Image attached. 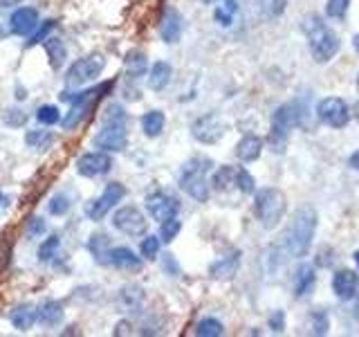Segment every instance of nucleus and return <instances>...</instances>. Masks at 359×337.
<instances>
[{
  "label": "nucleus",
  "mask_w": 359,
  "mask_h": 337,
  "mask_svg": "<svg viewBox=\"0 0 359 337\" xmlns=\"http://www.w3.org/2000/svg\"><path fill=\"white\" fill-rule=\"evenodd\" d=\"M317 211L310 205H303L294 211L290 227L283 236V250L292 258H303L312 247L314 232H317Z\"/></svg>",
  "instance_id": "obj_1"
},
{
  "label": "nucleus",
  "mask_w": 359,
  "mask_h": 337,
  "mask_svg": "<svg viewBox=\"0 0 359 337\" xmlns=\"http://www.w3.org/2000/svg\"><path fill=\"white\" fill-rule=\"evenodd\" d=\"M128 133H126V112L119 104H112L106 108L104 126L95 135V146L106 153H119L126 149Z\"/></svg>",
  "instance_id": "obj_2"
},
{
  "label": "nucleus",
  "mask_w": 359,
  "mask_h": 337,
  "mask_svg": "<svg viewBox=\"0 0 359 337\" xmlns=\"http://www.w3.org/2000/svg\"><path fill=\"white\" fill-rule=\"evenodd\" d=\"M303 32L308 34L312 59L317 63H328L339 52V37L330 27H325L319 16H308L303 22Z\"/></svg>",
  "instance_id": "obj_3"
},
{
  "label": "nucleus",
  "mask_w": 359,
  "mask_h": 337,
  "mask_svg": "<svg viewBox=\"0 0 359 337\" xmlns=\"http://www.w3.org/2000/svg\"><path fill=\"white\" fill-rule=\"evenodd\" d=\"M213 162L205 155H196L182 166V173H180V187L187 196H191L198 202H207L209 198V171H211Z\"/></svg>",
  "instance_id": "obj_4"
},
{
  "label": "nucleus",
  "mask_w": 359,
  "mask_h": 337,
  "mask_svg": "<svg viewBox=\"0 0 359 337\" xmlns=\"http://www.w3.org/2000/svg\"><path fill=\"white\" fill-rule=\"evenodd\" d=\"M285 194L274 187H263L254 194V213L263 230H274L285 216Z\"/></svg>",
  "instance_id": "obj_5"
},
{
  "label": "nucleus",
  "mask_w": 359,
  "mask_h": 337,
  "mask_svg": "<svg viewBox=\"0 0 359 337\" xmlns=\"http://www.w3.org/2000/svg\"><path fill=\"white\" fill-rule=\"evenodd\" d=\"M301 121V106L297 101L278 106L272 115V128H269V144L274 151H283V146L290 138V131Z\"/></svg>",
  "instance_id": "obj_6"
},
{
  "label": "nucleus",
  "mask_w": 359,
  "mask_h": 337,
  "mask_svg": "<svg viewBox=\"0 0 359 337\" xmlns=\"http://www.w3.org/2000/svg\"><path fill=\"white\" fill-rule=\"evenodd\" d=\"M106 67V59L101 54H90V56H83V59H79L70 65V70L65 74V81L70 88H81V86H88L99 79V74L104 72Z\"/></svg>",
  "instance_id": "obj_7"
},
{
  "label": "nucleus",
  "mask_w": 359,
  "mask_h": 337,
  "mask_svg": "<svg viewBox=\"0 0 359 337\" xmlns=\"http://www.w3.org/2000/svg\"><path fill=\"white\" fill-rule=\"evenodd\" d=\"M123 196H126V187L119 185V183H108L106 189H104V194H101L99 198H95V200L86 202V207H83L86 216L90 220H101Z\"/></svg>",
  "instance_id": "obj_8"
},
{
  "label": "nucleus",
  "mask_w": 359,
  "mask_h": 337,
  "mask_svg": "<svg viewBox=\"0 0 359 337\" xmlns=\"http://www.w3.org/2000/svg\"><path fill=\"white\" fill-rule=\"evenodd\" d=\"M112 225H115V230H119L126 236H144L146 230H149V220H146L144 213L133 205L119 207L112 213Z\"/></svg>",
  "instance_id": "obj_9"
},
{
  "label": "nucleus",
  "mask_w": 359,
  "mask_h": 337,
  "mask_svg": "<svg viewBox=\"0 0 359 337\" xmlns=\"http://www.w3.org/2000/svg\"><path fill=\"white\" fill-rule=\"evenodd\" d=\"M317 115L319 119L330 128H344L348 121H351V108L344 99L339 97H325L319 101L317 106Z\"/></svg>",
  "instance_id": "obj_10"
},
{
  "label": "nucleus",
  "mask_w": 359,
  "mask_h": 337,
  "mask_svg": "<svg viewBox=\"0 0 359 337\" xmlns=\"http://www.w3.org/2000/svg\"><path fill=\"white\" fill-rule=\"evenodd\" d=\"M191 135H194L200 144H216L224 135V121L218 115L209 112V115H202L191 124Z\"/></svg>",
  "instance_id": "obj_11"
},
{
  "label": "nucleus",
  "mask_w": 359,
  "mask_h": 337,
  "mask_svg": "<svg viewBox=\"0 0 359 337\" xmlns=\"http://www.w3.org/2000/svg\"><path fill=\"white\" fill-rule=\"evenodd\" d=\"M110 168H112V157L106 151H90L76 160V173L83 178L106 176Z\"/></svg>",
  "instance_id": "obj_12"
},
{
  "label": "nucleus",
  "mask_w": 359,
  "mask_h": 337,
  "mask_svg": "<svg viewBox=\"0 0 359 337\" xmlns=\"http://www.w3.org/2000/svg\"><path fill=\"white\" fill-rule=\"evenodd\" d=\"M146 209H149L151 218L155 220H166V218H173L177 216L180 211V202L175 196L166 194V191H153V194L146 196Z\"/></svg>",
  "instance_id": "obj_13"
},
{
  "label": "nucleus",
  "mask_w": 359,
  "mask_h": 337,
  "mask_svg": "<svg viewBox=\"0 0 359 337\" xmlns=\"http://www.w3.org/2000/svg\"><path fill=\"white\" fill-rule=\"evenodd\" d=\"M39 27V11L34 7H20L9 16V29L16 37H29Z\"/></svg>",
  "instance_id": "obj_14"
},
{
  "label": "nucleus",
  "mask_w": 359,
  "mask_h": 337,
  "mask_svg": "<svg viewBox=\"0 0 359 337\" xmlns=\"http://www.w3.org/2000/svg\"><path fill=\"white\" fill-rule=\"evenodd\" d=\"M332 292L339 299H344V301L357 297V292H359V277H357V272H353V270H339V272H334V277H332Z\"/></svg>",
  "instance_id": "obj_15"
},
{
  "label": "nucleus",
  "mask_w": 359,
  "mask_h": 337,
  "mask_svg": "<svg viewBox=\"0 0 359 337\" xmlns=\"http://www.w3.org/2000/svg\"><path fill=\"white\" fill-rule=\"evenodd\" d=\"M108 263L117 270H123V272H140L142 270V258L130 247H110Z\"/></svg>",
  "instance_id": "obj_16"
},
{
  "label": "nucleus",
  "mask_w": 359,
  "mask_h": 337,
  "mask_svg": "<svg viewBox=\"0 0 359 337\" xmlns=\"http://www.w3.org/2000/svg\"><path fill=\"white\" fill-rule=\"evenodd\" d=\"M182 16H180V11L173 9V7H168L164 11V16L160 20V37L164 43H177L180 37H182Z\"/></svg>",
  "instance_id": "obj_17"
},
{
  "label": "nucleus",
  "mask_w": 359,
  "mask_h": 337,
  "mask_svg": "<svg viewBox=\"0 0 359 337\" xmlns=\"http://www.w3.org/2000/svg\"><path fill=\"white\" fill-rule=\"evenodd\" d=\"M238 267H241V252H231L227 256H222L220 261H216L209 267V275L218 281H229L238 275Z\"/></svg>",
  "instance_id": "obj_18"
},
{
  "label": "nucleus",
  "mask_w": 359,
  "mask_h": 337,
  "mask_svg": "<svg viewBox=\"0 0 359 337\" xmlns=\"http://www.w3.org/2000/svg\"><path fill=\"white\" fill-rule=\"evenodd\" d=\"M263 151V140L258 135H245V138L236 144V155L243 162H256Z\"/></svg>",
  "instance_id": "obj_19"
},
{
  "label": "nucleus",
  "mask_w": 359,
  "mask_h": 337,
  "mask_svg": "<svg viewBox=\"0 0 359 337\" xmlns=\"http://www.w3.org/2000/svg\"><path fill=\"white\" fill-rule=\"evenodd\" d=\"M171 77H173L171 63L155 61L153 67H151V72H149V88L155 90V93H160V90H164L168 84H171Z\"/></svg>",
  "instance_id": "obj_20"
},
{
  "label": "nucleus",
  "mask_w": 359,
  "mask_h": 337,
  "mask_svg": "<svg viewBox=\"0 0 359 337\" xmlns=\"http://www.w3.org/2000/svg\"><path fill=\"white\" fill-rule=\"evenodd\" d=\"M61 319H63V306L54 299L43 301L36 310V322H41L43 326H56Z\"/></svg>",
  "instance_id": "obj_21"
},
{
  "label": "nucleus",
  "mask_w": 359,
  "mask_h": 337,
  "mask_svg": "<svg viewBox=\"0 0 359 337\" xmlns=\"http://www.w3.org/2000/svg\"><path fill=\"white\" fill-rule=\"evenodd\" d=\"M314 284H317V275H314V267L303 263L297 270V279H294V295L297 297H306L308 292H312Z\"/></svg>",
  "instance_id": "obj_22"
},
{
  "label": "nucleus",
  "mask_w": 359,
  "mask_h": 337,
  "mask_svg": "<svg viewBox=\"0 0 359 337\" xmlns=\"http://www.w3.org/2000/svg\"><path fill=\"white\" fill-rule=\"evenodd\" d=\"M9 319L14 324L16 331H29L34 322H36V310H34V306H29V303H20V306L11 310Z\"/></svg>",
  "instance_id": "obj_23"
},
{
  "label": "nucleus",
  "mask_w": 359,
  "mask_h": 337,
  "mask_svg": "<svg viewBox=\"0 0 359 337\" xmlns=\"http://www.w3.org/2000/svg\"><path fill=\"white\" fill-rule=\"evenodd\" d=\"M43 48H45V54H48V59H50V65L54 67V70H59V67L65 63L67 59V50H65V43L61 39H45L43 41Z\"/></svg>",
  "instance_id": "obj_24"
},
{
  "label": "nucleus",
  "mask_w": 359,
  "mask_h": 337,
  "mask_svg": "<svg viewBox=\"0 0 359 337\" xmlns=\"http://www.w3.org/2000/svg\"><path fill=\"white\" fill-rule=\"evenodd\" d=\"M119 303H121V308L137 312L142 308V303H144V290L140 286H135V284L123 286L119 290Z\"/></svg>",
  "instance_id": "obj_25"
},
{
  "label": "nucleus",
  "mask_w": 359,
  "mask_h": 337,
  "mask_svg": "<svg viewBox=\"0 0 359 337\" xmlns=\"http://www.w3.org/2000/svg\"><path fill=\"white\" fill-rule=\"evenodd\" d=\"M164 124H166V117L162 110H149L142 117V131L146 138H160L164 131Z\"/></svg>",
  "instance_id": "obj_26"
},
{
  "label": "nucleus",
  "mask_w": 359,
  "mask_h": 337,
  "mask_svg": "<svg viewBox=\"0 0 359 337\" xmlns=\"http://www.w3.org/2000/svg\"><path fill=\"white\" fill-rule=\"evenodd\" d=\"M146 70H149V59H146V54L142 50H130L126 54V74L128 79H140L146 74Z\"/></svg>",
  "instance_id": "obj_27"
},
{
  "label": "nucleus",
  "mask_w": 359,
  "mask_h": 337,
  "mask_svg": "<svg viewBox=\"0 0 359 337\" xmlns=\"http://www.w3.org/2000/svg\"><path fill=\"white\" fill-rule=\"evenodd\" d=\"M236 14H238V0H220V5L213 11V18H216L218 25L229 27Z\"/></svg>",
  "instance_id": "obj_28"
},
{
  "label": "nucleus",
  "mask_w": 359,
  "mask_h": 337,
  "mask_svg": "<svg viewBox=\"0 0 359 337\" xmlns=\"http://www.w3.org/2000/svg\"><path fill=\"white\" fill-rule=\"evenodd\" d=\"M236 171L238 168H233V166H220L216 173H213L211 178V187L216 189V191H227L236 185Z\"/></svg>",
  "instance_id": "obj_29"
},
{
  "label": "nucleus",
  "mask_w": 359,
  "mask_h": 337,
  "mask_svg": "<svg viewBox=\"0 0 359 337\" xmlns=\"http://www.w3.org/2000/svg\"><path fill=\"white\" fill-rule=\"evenodd\" d=\"M88 250H90V254H93L99 263H108L110 247H108V239H106L104 234H93V236H90Z\"/></svg>",
  "instance_id": "obj_30"
},
{
  "label": "nucleus",
  "mask_w": 359,
  "mask_h": 337,
  "mask_svg": "<svg viewBox=\"0 0 359 337\" xmlns=\"http://www.w3.org/2000/svg\"><path fill=\"white\" fill-rule=\"evenodd\" d=\"M25 142H27V146H32V149H36V151H48L50 146L54 144V133H50V131H29L25 135Z\"/></svg>",
  "instance_id": "obj_31"
},
{
  "label": "nucleus",
  "mask_w": 359,
  "mask_h": 337,
  "mask_svg": "<svg viewBox=\"0 0 359 337\" xmlns=\"http://www.w3.org/2000/svg\"><path fill=\"white\" fill-rule=\"evenodd\" d=\"M224 333V326L213 319V317H205L196 324V335L198 337H220Z\"/></svg>",
  "instance_id": "obj_32"
},
{
  "label": "nucleus",
  "mask_w": 359,
  "mask_h": 337,
  "mask_svg": "<svg viewBox=\"0 0 359 337\" xmlns=\"http://www.w3.org/2000/svg\"><path fill=\"white\" fill-rule=\"evenodd\" d=\"M180 230H182V223L177 220V216L162 220V227H160V241H162V243H173V241L177 239Z\"/></svg>",
  "instance_id": "obj_33"
},
{
  "label": "nucleus",
  "mask_w": 359,
  "mask_h": 337,
  "mask_svg": "<svg viewBox=\"0 0 359 337\" xmlns=\"http://www.w3.org/2000/svg\"><path fill=\"white\" fill-rule=\"evenodd\" d=\"M59 247H61L59 236H50V239H45L39 247V261H43V263L52 261V258L56 256V252H59Z\"/></svg>",
  "instance_id": "obj_34"
},
{
  "label": "nucleus",
  "mask_w": 359,
  "mask_h": 337,
  "mask_svg": "<svg viewBox=\"0 0 359 337\" xmlns=\"http://www.w3.org/2000/svg\"><path fill=\"white\" fill-rule=\"evenodd\" d=\"M236 187H238V191L245 196H250L256 191V183L247 168H238V171H236Z\"/></svg>",
  "instance_id": "obj_35"
},
{
  "label": "nucleus",
  "mask_w": 359,
  "mask_h": 337,
  "mask_svg": "<svg viewBox=\"0 0 359 337\" xmlns=\"http://www.w3.org/2000/svg\"><path fill=\"white\" fill-rule=\"evenodd\" d=\"M140 252L144 258H149V261H155L157 254H160V236H146L140 245Z\"/></svg>",
  "instance_id": "obj_36"
},
{
  "label": "nucleus",
  "mask_w": 359,
  "mask_h": 337,
  "mask_svg": "<svg viewBox=\"0 0 359 337\" xmlns=\"http://www.w3.org/2000/svg\"><path fill=\"white\" fill-rule=\"evenodd\" d=\"M36 119L41 121V124H45V126H52V124H56V121H61V110L56 108V106H41L39 110H36Z\"/></svg>",
  "instance_id": "obj_37"
},
{
  "label": "nucleus",
  "mask_w": 359,
  "mask_h": 337,
  "mask_svg": "<svg viewBox=\"0 0 359 337\" xmlns=\"http://www.w3.org/2000/svg\"><path fill=\"white\" fill-rule=\"evenodd\" d=\"M67 209H70V198H67L65 194H56L48 202V211L52 213V216H63V213H67Z\"/></svg>",
  "instance_id": "obj_38"
},
{
  "label": "nucleus",
  "mask_w": 359,
  "mask_h": 337,
  "mask_svg": "<svg viewBox=\"0 0 359 337\" xmlns=\"http://www.w3.org/2000/svg\"><path fill=\"white\" fill-rule=\"evenodd\" d=\"M45 232H48V223H45L41 216H32L27 220V236L29 239H41Z\"/></svg>",
  "instance_id": "obj_39"
},
{
  "label": "nucleus",
  "mask_w": 359,
  "mask_h": 337,
  "mask_svg": "<svg viewBox=\"0 0 359 337\" xmlns=\"http://www.w3.org/2000/svg\"><path fill=\"white\" fill-rule=\"evenodd\" d=\"M348 5H351V0H328L325 11H328L330 18H344L348 11Z\"/></svg>",
  "instance_id": "obj_40"
},
{
  "label": "nucleus",
  "mask_w": 359,
  "mask_h": 337,
  "mask_svg": "<svg viewBox=\"0 0 359 337\" xmlns=\"http://www.w3.org/2000/svg\"><path fill=\"white\" fill-rule=\"evenodd\" d=\"M328 315H325L323 310H317L312 315V333L314 335H325L328 333Z\"/></svg>",
  "instance_id": "obj_41"
},
{
  "label": "nucleus",
  "mask_w": 359,
  "mask_h": 337,
  "mask_svg": "<svg viewBox=\"0 0 359 337\" xmlns=\"http://www.w3.org/2000/svg\"><path fill=\"white\" fill-rule=\"evenodd\" d=\"M54 29V20H43V25H41V29H36L32 34V39L27 41V45L29 48H34V45H39V43H43L45 39H48V34Z\"/></svg>",
  "instance_id": "obj_42"
},
{
  "label": "nucleus",
  "mask_w": 359,
  "mask_h": 337,
  "mask_svg": "<svg viewBox=\"0 0 359 337\" xmlns=\"http://www.w3.org/2000/svg\"><path fill=\"white\" fill-rule=\"evenodd\" d=\"M3 119H5L7 126H22V124L27 121V115L25 112H20L18 108H9L3 115Z\"/></svg>",
  "instance_id": "obj_43"
},
{
  "label": "nucleus",
  "mask_w": 359,
  "mask_h": 337,
  "mask_svg": "<svg viewBox=\"0 0 359 337\" xmlns=\"http://www.w3.org/2000/svg\"><path fill=\"white\" fill-rule=\"evenodd\" d=\"M269 329H272V333H283V329H285V312L283 310H276V312H272L269 315Z\"/></svg>",
  "instance_id": "obj_44"
},
{
  "label": "nucleus",
  "mask_w": 359,
  "mask_h": 337,
  "mask_svg": "<svg viewBox=\"0 0 359 337\" xmlns=\"http://www.w3.org/2000/svg\"><path fill=\"white\" fill-rule=\"evenodd\" d=\"M164 270L171 277H177L180 275V267H177V263H175V258H173V254H166L164 256Z\"/></svg>",
  "instance_id": "obj_45"
},
{
  "label": "nucleus",
  "mask_w": 359,
  "mask_h": 337,
  "mask_svg": "<svg viewBox=\"0 0 359 337\" xmlns=\"http://www.w3.org/2000/svg\"><path fill=\"white\" fill-rule=\"evenodd\" d=\"M130 329H133L130 322H119V324H117V329L112 331V333H115V335H130Z\"/></svg>",
  "instance_id": "obj_46"
},
{
  "label": "nucleus",
  "mask_w": 359,
  "mask_h": 337,
  "mask_svg": "<svg viewBox=\"0 0 359 337\" xmlns=\"http://www.w3.org/2000/svg\"><path fill=\"white\" fill-rule=\"evenodd\" d=\"M348 164H351L355 171H359V151H355L351 157H348Z\"/></svg>",
  "instance_id": "obj_47"
},
{
  "label": "nucleus",
  "mask_w": 359,
  "mask_h": 337,
  "mask_svg": "<svg viewBox=\"0 0 359 337\" xmlns=\"http://www.w3.org/2000/svg\"><path fill=\"white\" fill-rule=\"evenodd\" d=\"M22 0H0V7H14V5H20Z\"/></svg>",
  "instance_id": "obj_48"
},
{
  "label": "nucleus",
  "mask_w": 359,
  "mask_h": 337,
  "mask_svg": "<svg viewBox=\"0 0 359 337\" xmlns=\"http://www.w3.org/2000/svg\"><path fill=\"white\" fill-rule=\"evenodd\" d=\"M353 317L359 322V292H357V299H355V306H353Z\"/></svg>",
  "instance_id": "obj_49"
},
{
  "label": "nucleus",
  "mask_w": 359,
  "mask_h": 337,
  "mask_svg": "<svg viewBox=\"0 0 359 337\" xmlns=\"http://www.w3.org/2000/svg\"><path fill=\"white\" fill-rule=\"evenodd\" d=\"M0 37H7V27L3 20H0Z\"/></svg>",
  "instance_id": "obj_50"
},
{
  "label": "nucleus",
  "mask_w": 359,
  "mask_h": 337,
  "mask_svg": "<svg viewBox=\"0 0 359 337\" xmlns=\"http://www.w3.org/2000/svg\"><path fill=\"white\" fill-rule=\"evenodd\" d=\"M353 45H355V50L359 52V34H355V37H353Z\"/></svg>",
  "instance_id": "obj_51"
},
{
  "label": "nucleus",
  "mask_w": 359,
  "mask_h": 337,
  "mask_svg": "<svg viewBox=\"0 0 359 337\" xmlns=\"http://www.w3.org/2000/svg\"><path fill=\"white\" fill-rule=\"evenodd\" d=\"M3 205H7V198L3 194V189H0V207H3Z\"/></svg>",
  "instance_id": "obj_52"
},
{
  "label": "nucleus",
  "mask_w": 359,
  "mask_h": 337,
  "mask_svg": "<svg viewBox=\"0 0 359 337\" xmlns=\"http://www.w3.org/2000/svg\"><path fill=\"white\" fill-rule=\"evenodd\" d=\"M353 256H355V263H357V267H359V250H357V252H355Z\"/></svg>",
  "instance_id": "obj_53"
},
{
  "label": "nucleus",
  "mask_w": 359,
  "mask_h": 337,
  "mask_svg": "<svg viewBox=\"0 0 359 337\" xmlns=\"http://www.w3.org/2000/svg\"><path fill=\"white\" fill-rule=\"evenodd\" d=\"M202 3H216V0H202Z\"/></svg>",
  "instance_id": "obj_54"
},
{
  "label": "nucleus",
  "mask_w": 359,
  "mask_h": 337,
  "mask_svg": "<svg viewBox=\"0 0 359 337\" xmlns=\"http://www.w3.org/2000/svg\"><path fill=\"white\" fill-rule=\"evenodd\" d=\"M357 86H359V77H357Z\"/></svg>",
  "instance_id": "obj_55"
}]
</instances>
